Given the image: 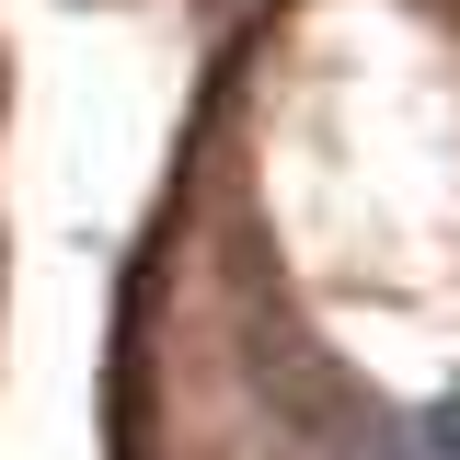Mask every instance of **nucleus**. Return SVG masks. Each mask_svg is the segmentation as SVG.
<instances>
[{
    "label": "nucleus",
    "mask_w": 460,
    "mask_h": 460,
    "mask_svg": "<svg viewBox=\"0 0 460 460\" xmlns=\"http://www.w3.org/2000/svg\"><path fill=\"white\" fill-rule=\"evenodd\" d=\"M438 460H460V402H449V414H438Z\"/></svg>",
    "instance_id": "1"
}]
</instances>
